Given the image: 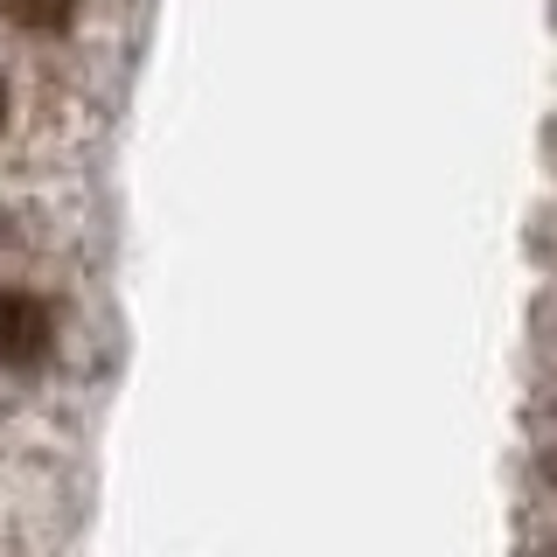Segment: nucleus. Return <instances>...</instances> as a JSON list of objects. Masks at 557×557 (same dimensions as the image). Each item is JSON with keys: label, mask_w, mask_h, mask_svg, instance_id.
<instances>
[{"label": "nucleus", "mask_w": 557, "mask_h": 557, "mask_svg": "<svg viewBox=\"0 0 557 557\" xmlns=\"http://www.w3.org/2000/svg\"><path fill=\"white\" fill-rule=\"evenodd\" d=\"M57 348V313L42 293L28 286H0V370H35Z\"/></svg>", "instance_id": "f257e3e1"}, {"label": "nucleus", "mask_w": 557, "mask_h": 557, "mask_svg": "<svg viewBox=\"0 0 557 557\" xmlns=\"http://www.w3.org/2000/svg\"><path fill=\"white\" fill-rule=\"evenodd\" d=\"M77 8L84 0H0V14H8L22 35H57V28H70Z\"/></svg>", "instance_id": "f03ea898"}, {"label": "nucleus", "mask_w": 557, "mask_h": 557, "mask_svg": "<svg viewBox=\"0 0 557 557\" xmlns=\"http://www.w3.org/2000/svg\"><path fill=\"white\" fill-rule=\"evenodd\" d=\"M544 481H550V487H557V446H550V453H544Z\"/></svg>", "instance_id": "7ed1b4c3"}, {"label": "nucleus", "mask_w": 557, "mask_h": 557, "mask_svg": "<svg viewBox=\"0 0 557 557\" xmlns=\"http://www.w3.org/2000/svg\"><path fill=\"white\" fill-rule=\"evenodd\" d=\"M0 126H8V84H0Z\"/></svg>", "instance_id": "20e7f679"}, {"label": "nucleus", "mask_w": 557, "mask_h": 557, "mask_svg": "<svg viewBox=\"0 0 557 557\" xmlns=\"http://www.w3.org/2000/svg\"><path fill=\"white\" fill-rule=\"evenodd\" d=\"M544 557H557V544H550V550H544Z\"/></svg>", "instance_id": "39448f33"}]
</instances>
